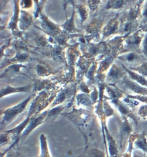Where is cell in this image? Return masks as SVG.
I'll return each mask as SVG.
<instances>
[{
    "label": "cell",
    "instance_id": "6da1fadb",
    "mask_svg": "<svg viewBox=\"0 0 147 157\" xmlns=\"http://www.w3.org/2000/svg\"><path fill=\"white\" fill-rule=\"evenodd\" d=\"M144 33L138 29L127 36L124 41V46L127 52L137 51L140 48H141L142 40L145 35Z\"/></svg>",
    "mask_w": 147,
    "mask_h": 157
},
{
    "label": "cell",
    "instance_id": "7a4b0ae2",
    "mask_svg": "<svg viewBox=\"0 0 147 157\" xmlns=\"http://www.w3.org/2000/svg\"><path fill=\"white\" fill-rule=\"evenodd\" d=\"M118 59L127 63L136 64L137 66L147 61V59L142 54L141 52L138 51L125 52L124 54L119 56Z\"/></svg>",
    "mask_w": 147,
    "mask_h": 157
},
{
    "label": "cell",
    "instance_id": "3957f363",
    "mask_svg": "<svg viewBox=\"0 0 147 157\" xmlns=\"http://www.w3.org/2000/svg\"><path fill=\"white\" fill-rule=\"evenodd\" d=\"M121 82L125 87L129 89L130 91H132L133 93L136 94L137 95L147 96V87H143L140 84L133 81L131 78L127 77V76L123 78Z\"/></svg>",
    "mask_w": 147,
    "mask_h": 157
},
{
    "label": "cell",
    "instance_id": "277c9868",
    "mask_svg": "<svg viewBox=\"0 0 147 157\" xmlns=\"http://www.w3.org/2000/svg\"><path fill=\"white\" fill-rule=\"evenodd\" d=\"M30 99V97H29L28 98H27L25 99L24 101L21 102L20 104L15 106L13 108H9L5 110L4 112V115H5V121H9V120H12L13 118H15L18 114L21 113L24 110L27 103L29 102V101Z\"/></svg>",
    "mask_w": 147,
    "mask_h": 157
},
{
    "label": "cell",
    "instance_id": "5b68a950",
    "mask_svg": "<svg viewBox=\"0 0 147 157\" xmlns=\"http://www.w3.org/2000/svg\"><path fill=\"white\" fill-rule=\"evenodd\" d=\"M122 66H123V68L125 69L126 72L128 74V75L129 76V78L131 80L136 82L137 83L140 84L143 87H145L147 88V78L142 76V75H141L140 74H138L136 72L133 71L132 70H131L130 69L127 68L123 65Z\"/></svg>",
    "mask_w": 147,
    "mask_h": 157
},
{
    "label": "cell",
    "instance_id": "8992f818",
    "mask_svg": "<svg viewBox=\"0 0 147 157\" xmlns=\"http://www.w3.org/2000/svg\"><path fill=\"white\" fill-rule=\"evenodd\" d=\"M126 71L123 70V69L120 68L118 67L117 65H113L112 68L110 71V72L109 74V77L111 79L114 80H117L118 79L124 78L126 76Z\"/></svg>",
    "mask_w": 147,
    "mask_h": 157
},
{
    "label": "cell",
    "instance_id": "52a82bcc",
    "mask_svg": "<svg viewBox=\"0 0 147 157\" xmlns=\"http://www.w3.org/2000/svg\"><path fill=\"white\" fill-rule=\"evenodd\" d=\"M32 86H27L22 87H17L13 88L10 86H6L4 88L1 89V97H4L9 94L13 93H18V92H27L30 90Z\"/></svg>",
    "mask_w": 147,
    "mask_h": 157
},
{
    "label": "cell",
    "instance_id": "ba28073f",
    "mask_svg": "<svg viewBox=\"0 0 147 157\" xmlns=\"http://www.w3.org/2000/svg\"><path fill=\"white\" fill-rule=\"evenodd\" d=\"M134 144L137 149L145 152L147 149V139L145 134L137 136Z\"/></svg>",
    "mask_w": 147,
    "mask_h": 157
},
{
    "label": "cell",
    "instance_id": "9c48e42d",
    "mask_svg": "<svg viewBox=\"0 0 147 157\" xmlns=\"http://www.w3.org/2000/svg\"><path fill=\"white\" fill-rule=\"evenodd\" d=\"M119 22L117 20H114L107 25L106 27H105L104 34L108 36L112 34L116 31V30H117L119 27Z\"/></svg>",
    "mask_w": 147,
    "mask_h": 157
},
{
    "label": "cell",
    "instance_id": "30bf717a",
    "mask_svg": "<svg viewBox=\"0 0 147 157\" xmlns=\"http://www.w3.org/2000/svg\"><path fill=\"white\" fill-rule=\"evenodd\" d=\"M130 1H109L108 4V9H120L122 8Z\"/></svg>",
    "mask_w": 147,
    "mask_h": 157
},
{
    "label": "cell",
    "instance_id": "8fae6325",
    "mask_svg": "<svg viewBox=\"0 0 147 157\" xmlns=\"http://www.w3.org/2000/svg\"><path fill=\"white\" fill-rule=\"evenodd\" d=\"M130 69L136 72L138 74H140L142 76L147 78V61L137 67H132Z\"/></svg>",
    "mask_w": 147,
    "mask_h": 157
},
{
    "label": "cell",
    "instance_id": "7c38bea8",
    "mask_svg": "<svg viewBox=\"0 0 147 157\" xmlns=\"http://www.w3.org/2000/svg\"><path fill=\"white\" fill-rule=\"evenodd\" d=\"M141 53L147 59V33H145L141 46Z\"/></svg>",
    "mask_w": 147,
    "mask_h": 157
},
{
    "label": "cell",
    "instance_id": "4fadbf2b",
    "mask_svg": "<svg viewBox=\"0 0 147 157\" xmlns=\"http://www.w3.org/2000/svg\"><path fill=\"white\" fill-rule=\"evenodd\" d=\"M138 114L143 119H147V105L144 104L139 109V110L138 112Z\"/></svg>",
    "mask_w": 147,
    "mask_h": 157
},
{
    "label": "cell",
    "instance_id": "5bb4252c",
    "mask_svg": "<svg viewBox=\"0 0 147 157\" xmlns=\"http://www.w3.org/2000/svg\"><path fill=\"white\" fill-rule=\"evenodd\" d=\"M145 4L142 10V25L147 24V1H145Z\"/></svg>",
    "mask_w": 147,
    "mask_h": 157
},
{
    "label": "cell",
    "instance_id": "9a60e30c",
    "mask_svg": "<svg viewBox=\"0 0 147 157\" xmlns=\"http://www.w3.org/2000/svg\"><path fill=\"white\" fill-rule=\"evenodd\" d=\"M31 18L30 16L27 14L22 15L21 21V25H23V27H28L29 25L30 24Z\"/></svg>",
    "mask_w": 147,
    "mask_h": 157
},
{
    "label": "cell",
    "instance_id": "2e32d148",
    "mask_svg": "<svg viewBox=\"0 0 147 157\" xmlns=\"http://www.w3.org/2000/svg\"><path fill=\"white\" fill-rule=\"evenodd\" d=\"M133 157H146V154L142 150L137 149L134 151Z\"/></svg>",
    "mask_w": 147,
    "mask_h": 157
},
{
    "label": "cell",
    "instance_id": "e0dca14e",
    "mask_svg": "<svg viewBox=\"0 0 147 157\" xmlns=\"http://www.w3.org/2000/svg\"><path fill=\"white\" fill-rule=\"evenodd\" d=\"M79 12H80V13H81V15L82 16V19H84V20L86 19V17H87V12L86 10V8L83 6H81L79 8Z\"/></svg>",
    "mask_w": 147,
    "mask_h": 157
},
{
    "label": "cell",
    "instance_id": "ac0fdd59",
    "mask_svg": "<svg viewBox=\"0 0 147 157\" xmlns=\"http://www.w3.org/2000/svg\"><path fill=\"white\" fill-rule=\"evenodd\" d=\"M138 29H139L140 31H141L142 32H143V33H147V24L141 25V26L140 27V28Z\"/></svg>",
    "mask_w": 147,
    "mask_h": 157
},
{
    "label": "cell",
    "instance_id": "d6986e66",
    "mask_svg": "<svg viewBox=\"0 0 147 157\" xmlns=\"http://www.w3.org/2000/svg\"><path fill=\"white\" fill-rule=\"evenodd\" d=\"M145 154H146V157H147V149L146 151H145Z\"/></svg>",
    "mask_w": 147,
    "mask_h": 157
}]
</instances>
